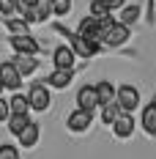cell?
<instances>
[{
  "label": "cell",
  "mask_w": 156,
  "mask_h": 159,
  "mask_svg": "<svg viewBox=\"0 0 156 159\" xmlns=\"http://www.w3.org/2000/svg\"><path fill=\"white\" fill-rule=\"evenodd\" d=\"M52 28H55V33L66 36V41L74 47V52H77L79 58H93V55H99V52L104 49L101 44H96V41H88L82 33H71L69 28H66V25H60V22H58V25H52Z\"/></svg>",
  "instance_id": "cell-1"
},
{
  "label": "cell",
  "mask_w": 156,
  "mask_h": 159,
  "mask_svg": "<svg viewBox=\"0 0 156 159\" xmlns=\"http://www.w3.org/2000/svg\"><path fill=\"white\" fill-rule=\"evenodd\" d=\"M77 33H82L88 41H96V44H101V47H104V36H107V28H104V22H101V19H96L93 14H88L82 22H79Z\"/></svg>",
  "instance_id": "cell-2"
},
{
  "label": "cell",
  "mask_w": 156,
  "mask_h": 159,
  "mask_svg": "<svg viewBox=\"0 0 156 159\" xmlns=\"http://www.w3.org/2000/svg\"><path fill=\"white\" fill-rule=\"evenodd\" d=\"M28 99H30V107L36 112H44L49 110V85L47 82H36V85H30V91H28Z\"/></svg>",
  "instance_id": "cell-3"
},
{
  "label": "cell",
  "mask_w": 156,
  "mask_h": 159,
  "mask_svg": "<svg viewBox=\"0 0 156 159\" xmlns=\"http://www.w3.org/2000/svg\"><path fill=\"white\" fill-rule=\"evenodd\" d=\"M129 28H131V25H123L121 19L112 22V25L107 28V36H104V47H121V44H126L129 36H131Z\"/></svg>",
  "instance_id": "cell-4"
},
{
  "label": "cell",
  "mask_w": 156,
  "mask_h": 159,
  "mask_svg": "<svg viewBox=\"0 0 156 159\" xmlns=\"http://www.w3.org/2000/svg\"><path fill=\"white\" fill-rule=\"evenodd\" d=\"M0 80H3V88H8V91H16L22 85V71L16 69L14 61H3L0 63Z\"/></svg>",
  "instance_id": "cell-5"
},
{
  "label": "cell",
  "mask_w": 156,
  "mask_h": 159,
  "mask_svg": "<svg viewBox=\"0 0 156 159\" xmlns=\"http://www.w3.org/2000/svg\"><path fill=\"white\" fill-rule=\"evenodd\" d=\"M118 104L123 107V112H134L140 107V91L134 85H121L118 88Z\"/></svg>",
  "instance_id": "cell-6"
},
{
  "label": "cell",
  "mask_w": 156,
  "mask_h": 159,
  "mask_svg": "<svg viewBox=\"0 0 156 159\" xmlns=\"http://www.w3.org/2000/svg\"><path fill=\"white\" fill-rule=\"evenodd\" d=\"M77 104L82 110H91L93 112L96 107H101V99H99V88L96 85H82L77 91Z\"/></svg>",
  "instance_id": "cell-7"
},
{
  "label": "cell",
  "mask_w": 156,
  "mask_h": 159,
  "mask_svg": "<svg viewBox=\"0 0 156 159\" xmlns=\"http://www.w3.org/2000/svg\"><path fill=\"white\" fill-rule=\"evenodd\" d=\"M8 41H11V47H14L16 52H22V55H38V52H41V44L33 39L30 33H22V36H11Z\"/></svg>",
  "instance_id": "cell-8"
},
{
  "label": "cell",
  "mask_w": 156,
  "mask_h": 159,
  "mask_svg": "<svg viewBox=\"0 0 156 159\" xmlns=\"http://www.w3.org/2000/svg\"><path fill=\"white\" fill-rule=\"evenodd\" d=\"M91 124H93V112H91V110H82V107H77V110L66 118V126L71 129V132H88Z\"/></svg>",
  "instance_id": "cell-9"
},
{
  "label": "cell",
  "mask_w": 156,
  "mask_h": 159,
  "mask_svg": "<svg viewBox=\"0 0 156 159\" xmlns=\"http://www.w3.org/2000/svg\"><path fill=\"white\" fill-rule=\"evenodd\" d=\"M74 58H77V52H74L71 44H69V47H58L55 52H52L55 69H74Z\"/></svg>",
  "instance_id": "cell-10"
},
{
  "label": "cell",
  "mask_w": 156,
  "mask_h": 159,
  "mask_svg": "<svg viewBox=\"0 0 156 159\" xmlns=\"http://www.w3.org/2000/svg\"><path fill=\"white\" fill-rule=\"evenodd\" d=\"M74 80V69H55L52 74H47V82L49 88H69V82Z\"/></svg>",
  "instance_id": "cell-11"
},
{
  "label": "cell",
  "mask_w": 156,
  "mask_h": 159,
  "mask_svg": "<svg viewBox=\"0 0 156 159\" xmlns=\"http://www.w3.org/2000/svg\"><path fill=\"white\" fill-rule=\"evenodd\" d=\"M112 132H115V137H121V140H126V137H131V132H134V121H131V112H123L115 124H112Z\"/></svg>",
  "instance_id": "cell-12"
},
{
  "label": "cell",
  "mask_w": 156,
  "mask_h": 159,
  "mask_svg": "<svg viewBox=\"0 0 156 159\" xmlns=\"http://www.w3.org/2000/svg\"><path fill=\"white\" fill-rule=\"evenodd\" d=\"M14 63H16V69L22 71V77H30L33 71H38V61H36V55H22V52H16Z\"/></svg>",
  "instance_id": "cell-13"
},
{
  "label": "cell",
  "mask_w": 156,
  "mask_h": 159,
  "mask_svg": "<svg viewBox=\"0 0 156 159\" xmlns=\"http://www.w3.org/2000/svg\"><path fill=\"white\" fill-rule=\"evenodd\" d=\"M142 129L151 137H156V102H151V104L142 107Z\"/></svg>",
  "instance_id": "cell-14"
},
{
  "label": "cell",
  "mask_w": 156,
  "mask_h": 159,
  "mask_svg": "<svg viewBox=\"0 0 156 159\" xmlns=\"http://www.w3.org/2000/svg\"><path fill=\"white\" fill-rule=\"evenodd\" d=\"M96 88H99L101 107H104V104H109V102H118V88H115L109 80H101V82H96Z\"/></svg>",
  "instance_id": "cell-15"
},
{
  "label": "cell",
  "mask_w": 156,
  "mask_h": 159,
  "mask_svg": "<svg viewBox=\"0 0 156 159\" xmlns=\"http://www.w3.org/2000/svg\"><path fill=\"white\" fill-rule=\"evenodd\" d=\"M6 30L11 36H22V33H30V22L25 16H8L6 19Z\"/></svg>",
  "instance_id": "cell-16"
},
{
  "label": "cell",
  "mask_w": 156,
  "mask_h": 159,
  "mask_svg": "<svg viewBox=\"0 0 156 159\" xmlns=\"http://www.w3.org/2000/svg\"><path fill=\"white\" fill-rule=\"evenodd\" d=\"M121 115H123V107H121L118 102H109V104L101 107V121H104V124H115Z\"/></svg>",
  "instance_id": "cell-17"
},
{
  "label": "cell",
  "mask_w": 156,
  "mask_h": 159,
  "mask_svg": "<svg viewBox=\"0 0 156 159\" xmlns=\"http://www.w3.org/2000/svg\"><path fill=\"white\" fill-rule=\"evenodd\" d=\"M36 140H38V124H36V121H30V124L25 126V132L19 134V143L25 145V148H33V145H36Z\"/></svg>",
  "instance_id": "cell-18"
},
{
  "label": "cell",
  "mask_w": 156,
  "mask_h": 159,
  "mask_svg": "<svg viewBox=\"0 0 156 159\" xmlns=\"http://www.w3.org/2000/svg\"><path fill=\"white\" fill-rule=\"evenodd\" d=\"M28 110H33L28 96H22V93L11 96V112H14V115H28Z\"/></svg>",
  "instance_id": "cell-19"
},
{
  "label": "cell",
  "mask_w": 156,
  "mask_h": 159,
  "mask_svg": "<svg viewBox=\"0 0 156 159\" xmlns=\"http://www.w3.org/2000/svg\"><path fill=\"white\" fill-rule=\"evenodd\" d=\"M6 124H8V132H11V134H16V137H19V134H22V132H25V126H28V124H30V118H28V115H11V118H8V121H6Z\"/></svg>",
  "instance_id": "cell-20"
},
{
  "label": "cell",
  "mask_w": 156,
  "mask_h": 159,
  "mask_svg": "<svg viewBox=\"0 0 156 159\" xmlns=\"http://www.w3.org/2000/svg\"><path fill=\"white\" fill-rule=\"evenodd\" d=\"M137 19H140V6H137V3L121 8V22H123V25H134Z\"/></svg>",
  "instance_id": "cell-21"
},
{
  "label": "cell",
  "mask_w": 156,
  "mask_h": 159,
  "mask_svg": "<svg viewBox=\"0 0 156 159\" xmlns=\"http://www.w3.org/2000/svg\"><path fill=\"white\" fill-rule=\"evenodd\" d=\"M88 14H93L96 19H107V16H112V8H109L104 0H93L91 8H88Z\"/></svg>",
  "instance_id": "cell-22"
},
{
  "label": "cell",
  "mask_w": 156,
  "mask_h": 159,
  "mask_svg": "<svg viewBox=\"0 0 156 159\" xmlns=\"http://www.w3.org/2000/svg\"><path fill=\"white\" fill-rule=\"evenodd\" d=\"M36 3V11L41 16V22H47L49 16L55 14V0H33Z\"/></svg>",
  "instance_id": "cell-23"
},
{
  "label": "cell",
  "mask_w": 156,
  "mask_h": 159,
  "mask_svg": "<svg viewBox=\"0 0 156 159\" xmlns=\"http://www.w3.org/2000/svg\"><path fill=\"white\" fill-rule=\"evenodd\" d=\"M0 11H3V19L14 16V11H16V0H0Z\"/></svg>",
  "instance_id": "cell-24"
},
{
  "label": "cell",
  "mask_w": 156,
  "mask_h": 159,
  "mask_svg": "<svg viewBox=\"0 0 156 159\" xmlns=\"http://www.w3.org/2000/svg\"><path fill=\"white\" fill-rule=\"evenodd\" d=\"M71 11V0H55V16H66Z\"/></svg>",
  "instance_id": "cell-25"
},
{
  "label": "cell",
  "mask_w": 156,
  "mask_h": 159,
  "mask_svg": "<svg viewBox=\"0 0 156 159\" xmlns=\"http://www.w3.org/2000/svg\"><path fill=\"white\" fill-rule=\"evenodd\" d=\"M0 159H19V151L14 145H0Z\"/></svg>",
  "instance_id": "cell-26"
},
{
  "label": "cell",
  "mask_w": 156,
  "mask_h": 159,
  "mask_svg": "<svg viewBox=\"0 0 156 159\" xmlns=\"http://www.w3.org/2000/svg\"><path fill=\"white\" fill-rule=\"evenodd\" d=\"M30 8H33V0H16V14L19 16H25Z\"/></svg>",
  "instance_id": "cell-27"
},
{
  "label": "cell",
  "mask_w": 156,
  "mask_h": 159,
  "mask_svg": "<svg viewBox=\"0 0 156 159\" xmlns=\"http://www.w3.org/2000/svg\"><path fill=\"white\" fill-rule=\"evenodd\" d=\"M104 3H107L112 11H115V8H123V6H126V0H104Z\"/></svg>",
  "instance_id": "cell-28"
},
{
  "label": "cell",
  "mask_w": 156,
  "mask_h": 159,
  "mask_svg": "<svg viewBox=\"0 0 156 159\" xmlns=\"http://www.w3.org/2000/svg\"><path fill=\"white\" fill-rule=\"evenodd\" d=\"M154 19H156V14H154V0H148V22L154 25Z\"/></svg>",
  "instance_id": "cell-29"
}]
</instances>
